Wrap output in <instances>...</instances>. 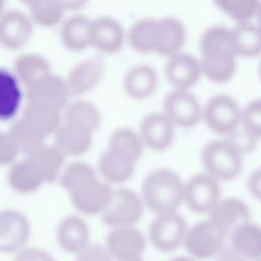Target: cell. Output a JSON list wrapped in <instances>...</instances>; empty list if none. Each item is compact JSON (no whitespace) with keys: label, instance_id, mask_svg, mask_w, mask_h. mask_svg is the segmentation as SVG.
<instances>
[{"label":"cell","instance_id":"obj_19","mask_svg":"<svg viewBox=\"0 0 261 261\" xmlns=\"http://www.w3.org/2000/svg\"><path fill=\"white\" fill-rule=\"evenodd\" d=\"M56 239L64 251L80 253L89 245L90 229L87 221L76 214L62 217L56 227Z\"/></svg>","mask_w":261,"mask_h":261},{"label":"cell","instance_id":"obj_47","mask_svg":"<svg viewBox=\"0 0 261 261\" xmlns=\"http://www.w3.org/2000/svg\"><path fill=\"white\" fill-rule=\"evenodd\" d=\"M62 4L66 10H76L84 5L83 1H62Z\"/></svg>","mask_w":261,"mask_h":261},{"label":"cell","instance_id":"obj_42","mask_svg":"<svg viewBox=\"0 0 261 261\" xmlns=\"http://www.w3.org/2000/svg\"><path fill=\"white\" fill-rule=\"evenodd\" d=\"M20 150L9 130L0 129V166H10L18 158Z\"/></svg>","mask_w":261,"mask_h":261},{"label":"cell","instance_id":"obj_10","mask_svg":"<svg viewBox=\"0 0 261 261\" xmlns=\"http://www.w3.org/2000/svg\"><path fill=\"white\" fill-rule=\"evenodd\" d=\"M31 224L19 210H0V253H13L23 248L30 239Z\"/></svg>","mask_w":261,"mask_h":261},{"label":"cell","instance_id":"obj_37","mask_svg":"<svg viewBox=\"0 0 261 261\" xmlns=\"http://www.w3.org/2000/svg\"><path fill=\"white\" fill-rule=\"evenodd\" d=\"M201 54L209 52H227L237 56L232 29L224 25L208 28L200 39Z\"/></svg>","mask_w":261,"mask_h":261},{"label":"cell","instance_id":"obj_26","mask_svg":"<svg viewBox=\"0 0 261 261\" xmlns=\"http://www.w3.org/2000/svg\"><path fill=\"white\" fill-rule=\"evenodd\" d=\"M186 41V29L172 16L158 18V38L155 52L168 58L179 53Z\"/></svg>","mask_w":261,"mask_h":261},{"label":"cell","instance_id":"obj_28","mask_svg":"<svg viewBox=\"0 0 261 261\" xmlns=\"http://www.w3.org/2000/svg\"><path fill=\"white\" fill-rule=\"evenodd\" d=\"M12 72L19 83L27 88L52 72V69L46 56L37 52H24L14 59Z\"/></svg>","mask_w":261,"mask_h":261},{"label":"cell","instance_id":"obj_35","mask_svg":"<svg viewBox=\"0 0 261 261\" xmlns=\"http://www.w3.org/2000/svg\"><path fill=\"white\" fill-rule=\"evenodd\" d=\"M29 15L34 23L43 28H53L64 19L65 8L62 1L38 0L28 3Z\"/></svg>","mask_w":261,"mask_h":261},{"label":"cell","instance_id":"obj_2","mask_svg":"<svg viewBox=\"0 0 261 261\" xmlns=\"http://www.w3.org/2000/svg\"><path fill=\"white\" fill-rule=\"evenodd\" d=\"M201 160L206 173L218 181L237 177L243 168V155L226 140L207 143Z\"/></svg>","mask_w":261,"mask_h":261},{"label":"cell","instance_id":"obj_22","mask_svg":"<svg viewBox=\"0 0 261 261\" xmlns=\"http://www.w3.org/2000/svg\"><path fill=\"white\" fill-rule=\"evenodd\" d=\"M93 132L77 124L62 121L59 128L53 135V144L65 155H82L91 147Z\"/></svg>","mask_w":261,"mask_h":261},{"label":"cell","instance_id":"obj_51","mask_svg":"<svg viewBox=\"0 0 261 261\" xmlns=\"http://www.w3.org/2000/svg\"><path fill=\"white\" fill-rule=\"evenodd\" d=\"M5 9H6V8H5V2L2 1V0H0V15L2 14V12H3Z\"/></svg>","mask_w":261,"mask_h":261},{"label":"cell","instance_id":"obj_3","mask_svg":"<svg viewBox=\"0 0 261 261\" xmlns=\"http://www.w3.org/2000/svg\"><path fill=\"white\" fill-rule=\"evenodd\" d=\"M144 204L139 194L127 188L112 190L109 201L102 211V221L110 226H135L144 214Z\"/></svg>","mask_w":261,"mask_h":261},{"label":"cell","instance_id":"obj_29","mask_svg":"<svg viewBox=\"0 0 261 261\" xmlns=\"http://www.w3.org/2000/svg\"><path fill=\"white\" fill-rule=\"evenodd\" d=\"M21 84L12 70L0 67V119H11L18 112L22 101Z\"/></svg>","mask_w":261,"mask_h":261},{"label":"cell","instance_id":"obj_24","mask_svg":"<svg viewBox=\"0 0 261 261\" xmlns=\"http://www.w3.org/2000/svg\"><path fill=\"white\" fill-rule=\"evenodd\" d=\"M20 117L46 138L53 136L63 121L62 110L34 102L25 103Z\"/></svg>","mask_w":261,"mask_h":261},{"label":"cell","instance_id":"obj_53","mask_svg":"<svg viewBox=\"0 0 261 261\" xmlns=\"http://www.w3.org/2000/svg\"><path fill=\"white\" fill-rule=\"evenodd\" d=\"M253 261H261V258H259V259H256V260H253Z\"/></svg>","mask_w":261,"mask_h":261},{"label":"cell","instance_id":"obj_17","mask_svg":"<svg viewBox=\"0 0 261 261\" xmlns=\"http://www.w3.org/2000/svg\"><path fill=\"white\" fill-rule=\"evenodd\" d=\"M208 214V219L225 236L238 225L250 220V209L248 205L236 197L220 198Z\"/></svg>","mask_w":261,"mask_h":261},{"label":"cell","instance_id":"obj_50","mask_svg":"<svg viewBox=\"0 0 261 261\" xmlns=\"http://www.w3.org/2000/svg\"><path fill=\"white\" fill-rule=\"evenodd\" d=\"M114 261H144L142 256H137V257H130L126 259H120V260H114Z\"/></svg>","mask_w":261,"mask_h":261},{"label":"cell","instance_id":"obj_38","mask_svg":"<svg viewBox=\"0 0 261 261\" xmlns=\"http://www.w3.org/2000/svg\"><path fill=\"white\" fill-rule=\"evenodd\" d=\"M8 130L15 140L20 152H23L25 155L46 143L47 138L20 116L13 121Z\"/></svg>","mask_w":261,"mask_h":261},{"label":"cell","instance_id":"obj_16","mask_svg":"<svg viewBox=\"0 0 261 261\" xmlns=\"http://www.w3.org/2000/svg\"><path fill=\"white\" fill-rule=\"evenodd\" d=\"M139 135L144 146L163 150L172 143L175 126L163 112H151L142 119Z\"/></svg>","mask_w":261,"mask_h":261},{"label":"cell","instance_id":"obj_8","mask_svg":"<svg viewBox=\"0 0 261 261\" xmlns=\"http://www.w3.org/2000/svg\"><path fill=\"white\" fill-rule=\"evenodd\" d=\"M220 198L219 181L206 172L184 184V203L195 213H209Z\"/></svg>","mask_w":261,"mask_h":261},{"label":"cell","instance_id":"obj_45","mask_svg":"<svg viewBox=\"0 0 261 261\" xmlns=\"http://www.w3.org/2000/svg\"><path fill=\"white\" fill-rule=\"evenodd\" d=\"M248 189L254 198L261 201V167L255 169L249 176Z\"/></svg>","mask_w":261,"mask_h":261},{"label":"cell","instance_id":"obj_12","mask_svg":"<svg viewBox=\"0 0 261 261\" xmlns=\"http://www.w3.org/2000/svg\"><path fill=\"white\" fill-rule=\"evenodd\" d=\"M34 22L28 12L18 8L5 9L0 15V44L7 49L24 46L32 37Z\"/></svg>","mask_w":261,"mask_h":261},{"label":"cell","instance_id":"obj_27","mask_svg":"<svg viewBox=\"0 0 261 261\" xmlns=\"http://www.w3.org/2000/svg\"><path fill=\"white\" fill-rule=\"evenodd\" d=\"M124 90L134 99H145L151 96L158 86V74L148 64H137L130 67L123 80Z\"/></svg>","mask_w":261,"mask_h":261},{"label":"cell","instance_id":"obj_40","mask_svg":"<svg viewBox=\"0 0 261 261\" xmlns=\"http://www.w3.org/2000/svg\"><path fill=\"white\" fill-rule=\"evenodd\" d=\"M215 5L238 23L251 21L255 17L259 2L256 0H218Z\"/></svg>","mask_w":261,"mask_h":261},{"label":"cell","instance_id":"obj_25","mask_svg":"<svg viewBox=\"0 0 261 261\" xmlns=\"http://www.w3.org/2000/svg\"><path fill=\"white\" fill-rule=\"evenodd\" d=\"M229 246L246 259L261 258V226L251 220L246 221L229 233Z\"/></svg>","mask_w":261,"mask_h":261},{"label":"cell","instance_id":"obj_7","mask_svg":"<svg viewBox=\"0 0 261 261\" xmlns=\"http://www.w3.org/2000/svg\"><path fill=\"white\" fill-rule=\"evenodd\" d=\"M163 113L175 127H191L202 119L203 106L190 90L173 89L165 97Z\"/></svg>","mask_w":261,"mask_h":261},{"label":"cell","instance_id":"obj_9","mask_svg":"<svg viewBox=\"0 0 261 261\" xmlns=\"http://www.w3.org/2000/svg\"><path fill=\"white\" fill-rule=\"evenodd\" d=\"M25 97L27 102L52 106L62 111L72 98L64 76L53 71L27 87Z\"/></svg>","mask_w":261,"mask_h":261},{"label":"cell","instance_id":"obj_39","mask_svg":"<svg viewBox=\"0 0 261 261\" xmlns=\"http://www.w3.org/2000/svg\"><path fill=\"white\" fill-rule=\"evenodd\" d=\"M108 146L127 154L136 161L141 157L144 149L139 133L128 127L115 129L109 137Z\"/></svg>","mask_w":261,"mask_h":261},{"label":"cell","instance_id":"obj_14","mask_svg":"<svg viewBox=\"0 0 261 261\" xmlns=\"http://www.w3.org/2000/svg\"><path fill=\"white\" fill-rule=\"evenodd\" d=\"M109 184L99 176L68 194L74 208L83 214H101L111 196Z\"/></svg>","mask_w":261,"mask_h":261},{"label":"cell","instance_id":"obj_33","mask_svg":"<svg viewBox=\"0 0 261 261\" xmlns=\"http://www.w3.org/2000/svg\"><path fill=\"white\" fill-rule=\"evenodd\" d=\"M158 38V18L144 17L137 20L127 33L130 46L143 53L155 52Z\"/></svg>","mask_w":261,"mask_h":261},{"label":"cell","instance_id":"obj_49","mask_svg":"<svg viewBox=\"0 0 261 261\" xmlns=\"http://www.w3.org/2000/svg\"><path fill=\"white\" fill-rule=\"evenodd\" d=\"M169 261H197V260L194 258L188 257V256H176V257H173L172 259H170Z\"/></svg>","mask_w":261,"mask_h":261},{"label":"cell","instance_id":"obj_43","mask_svg":"<svg viewBox=\"0 0 261 261\" xmlns=\"http://www.w3.org/2000/svg\"><path fill=\"white\" fill-rule=\"evenodd\" d=\"M75 261H114L107 249L98 244H89L80 253Z\"/></svg>","mask_w":261,"mask_h":261},{"label":"cell","instance_id":"obj_23","mask_svg":"<svg viewBox=\"0 0 261 261\" xmlns=\"http://www.w3.org/2000/svg\"><path fill=\"white\" fill-rule=\"evenodd\" d=\"M92 18L80 13L65 17L60 23L59 37L62 45L71 51H81L91 46Z\"/></svg>","mask_w":261,"mask_h":261},{"label":"cell","instance_id":"obj_18","mask_svg":"<svg viewBox=\"0 0 261 261\" xmlns=\"http://www.w3.org/2000/svg\"><path fill=\"white\" fill-rule=\"evenodd\" d=\"M124 42V31L113 17L103 15L92 19L91 47L102 53L118 51Z\"/></svg>","mask_w":261,"mask_h":261},{"label":"cell","instance_id":"obj_11","mask_svg":"<svg viewBox=\"0 0 261 261\" xmlns=\"http://www.w3.org/2000/svg\"><path fill=\"white\" fill-rule=\"evenodd\" d=\"M104 69V60L99 55L88 56L74 63L64 76L71 97L91 91L102 79Z\"/></svg>","mask_w":261,"mask_h":261},{"label":"cell","instance_id":"obj_44","mask_svg":"<svg viewBox=\"0 0 261 261\" xmlns=\"http://www.w3.org/2000/svg\"><path fill=\"white\" fill-rule=\"evenodd\" d=\"M14 261H56L45 250L37 247H25L19 250Z\"/></svg>","mask_w":261,"mask_h":261},{"label":"cell","instance_id":"obj_30","mask_svg":"<svg viewBox=\"0 0 261 261\" xmlns=\"http://www.w3.org/2000/svg\"><path fill=\"white\" fill-rule=\"evenodd\" d=\"M202 75L216 83L228 81L237 68V56L227 52L203 53L200 57Z\"/></svg>","mask_w":261,"mask_h":261},{"label":"cell","instance_id":"obj_13","mask_svg":"<svg viewBox=\"0 0 261 261\" xmlns=\"http://www.w3.org/2000/svg\"><path fill=\"white\" fill-rule=\"evenodd\" d=\"M105 248L113 260L142 256L146 249V239L135 226L114 227L106 236Z\"/></svg>","mask_w":261,"mask_h":261},{"label":"cell","instance_id":"obj_36","mask_svg":"<svg viewBox=\"0 0 261 261\" xmlns=\"http://www.w3.org/2000/svg\"><path fill=\"white\" fill-rule=\"evenodd\" d=\"M97 177V171L90 163L76 160L64 165L58 180L68 195Z\"/></svg>","mask_w":261,"mask_h":261},{"label":"cell","instance_id":"obj_4","mask_svg":"<svg viewBox=\"0 0 261 261\" xmlns=\"http://www.w3.org/2000/svg\"><path fill=\"white\" fill-rule=\"evenodd\" d=\"M202 119L213 132L227 136L242 125V109L232 97L216 95L203 106Z\"/></svg>","mask_w":261,"mask_h":261},{"label":"cell","instance_id":"obj_34","mask_svg":"<svg viewBox=\"0 0 261 261\" xmlns=\"http://www.w3.org/2000/svg\"><path fill=\"white\" fill-rule=\"evenodd\" d=\"M237 56L255 57L261 53V32L252 21L238 23L232 29Z\"/></svg>","mask_w":261,"mask_h":261},{"label":"cell","instance_id":"obj_32","mask_svg":"<svg viewBox=\"0 0 261 261\" xmlns=\"http://www.w3.org/2000/svg\"><path fill=\"white\" fill-rule=\"evenodd\" d=\"M63 120L95 132L101 122V113L98 107L89 100H70L62 111Z\"/></svg>","mask_w":261,"mask_h":261},{"label":"cell","instance_id":"obj_46","mask_svg":"<svg viewBox=\"0 0 261 261\" xmlns=\"http://www.w3.org/2000/svg\"><path fill=\"white\" fill-rule=\"evenodd\" d=\"M215 261H248L230 246H224L215 256Z\"/></svg>","mask_w":261,"mask_h":261},{"label":"cell","instance_id":"obj_6","mask_svg":"<svg viewBox=\"0 0 261 261\" xmlns=\"http://www.w3.org/2000/svg\"><path fill=\"white\" fill-rule=\"evenodd\" d=\"M188 225L177 212L156 215L149 226V240L161 252L169 253L184 244Z\"/></svg>","mask_w":261,"mask_h":261},{"label":"cell","instance_id":"obj_1","mask_svg":"<svg viewBox=\"0 0 261 261\" xmlns=\"http://www.w3.org/2000/svg\"><path fill=\"white\" fill-rule=\"evenodd\" d=\"M184 184L171 169L152 170L142 184L140 196L144 206L155 215L177 212L184 203Z\"/></svg>","mask_w":261,"mask_h":261},{"label":"cell","instance_id":"obj_21","mask_svg":"<svg viewBox=\"0 0 261 261\" xmlns=\"http://www.w3.org/2000/svg\"><path fill=\"white\" fill-rule=\"evenodd\" d=\"M44 184L58 179L65 161V155L54 145L45 143L25 155Z\"/></svg>","mask_w":261,"mask_h":261},{"label":"cell","instance_id":"obj_48","mask_svg":"<svg viewBox=\"0 0 261 261\" xmlns=\"http://www.w3.org/2000/svg\"><path fill=\"white\" fill-rule=\"evenodd\" d=\"M255 17H256V19H257L256 25L258 27V29H259V30H260V32H261V2H259L258 9H257V12H256Z\"/></svg>","mask_w":261,"mask_h":261},{"label":"cell","instance_id":"obj_31","mask_svg":"<svg viewBox=\"0 0 261 261\" xmlns=\"http://www.w3.org/2000/svg\"><path fill=\"white\" fill-rule=\"evenodd\" d=\"M7 180L12 190L19 194H30L39 190L44 181L24 156L9 166Z\"/></svg>","mask_w":261,"mask_h":261},{"label":"cell","instance_id":"obj_41","mask_svg":"<svg viewBox=\"0 0 261 261\" xmlns=\"http://www.w3.org/2000/svg\"><path fill=\"white\" fill-rule=\"evenodd\" d=\"M242 126L255 138H261V99L250 101L242 110Z\"/></svg>","mask_w":261,"mask_h":261},{"label":"cell","instance_id":"obj_15","mask_svg":"<svg viewBox=\"0 0 261 261\" xmlns=\"http://www.w3.org/2000/svg\"><path fill=\"white\" fill-rule=\"evenodd\" d=\"M164 73L173 89L190 90L202 75L200 60L191 54L179 52L168 58Z\"/></svg>","mask_w":261,"mask_h":261},{"label":"cell","instance_id":"obj_52","mask_svg":"<svg viewBox=\"0 0 261 261\" xmlns=\"http://www.w3.org/2000/svg\"><path fill=\"white\" fill-rule=\"evenodd\" d=\"M259 74H260V77H261V60H260V63H259Z\"/></svg>","mask_w":261,"mask_h":261},{"label":"cell","instance_id":"obj_5","mask_svg":"<svg viewBox=\"0 0 261 261\" xmlns=\"http://www.w3.org/2000/svg\"><path fill=\"white\" fill-rule=\"evenodd\" d=\"M225 234L209 219L201 220L188 227L184 245L196 259L215 257L224 247Z\"/></svg>","mask_w":261,"mask_h":261},{"label":"cell","instance_id":"obj_20","mask_svg":"<svg viewBox=\"0 0 261 261\" xmlns=\"http://www.w3.org/2000/svg\"><path fill=\"white\" fill-rule=\"evenodd\" d=\"M136 162L127 154L108 146L99 157L98 169L107 184H121L133 175Z\"/></svg>","mask_w":261,"mask_h":261}]
</instances>
